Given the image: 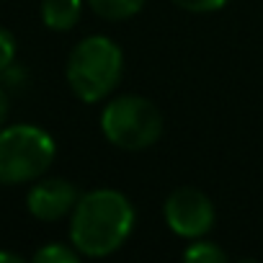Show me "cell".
Segmentation results:
<instances>
[{
	"mask_svg": "<svg viewBox=\"0 0 263 263\" xmlns=\"http://www.w3.org/2000/svg\"><path fill=\"white\" fill-rule=\"evenodd\" d=\"M135 230V206L116 189H96L78 199L70 214V242L80 255L106 258Z\"/></svg>",
	"mask_w": 263,
	"mask_h": 263,
	"instance_id": "obj_1",
	"label": "cell"
},
{
	"mask_svg": "<svg viewBox=\"0 0 263 263\" xmlns=\"http://www.w3.org/2000/svg\"><path fill=\"white\" fill-rule=\"evenodd\" d=\"M65 72L70 90L83 103H98L116 90L124 72V52L108 36H85L72 47Z\"/></svg>",
	"mask_w": 263,
	"mask_h": 263,
	"instance_id": "obj_2",
	"label": "cell"
},
{
	"mask_svg": "<svg viewBox=\"0 0 263 263\" xmlns=\"http://www.w3.org/2000/svg\"><path fill=\"white\" fill-rule=\"evenodd\" d=\"M163 114L160 108L142 96L124 93L106 101L101 111V132L103 137L119 150H147L163 135Z\"/></svg>",
	"mask_w": 263,
	"mask_h": 263,
	"instance_id": "obj_3",
	"label": "cell"
},
{
	"mask_svg": "<svg viewBox=\"0 0 263 263\" xmlns=\"http://www.w3.org/2000/svg\"><path fill=\"white\" fill-rule=\"evenodd\" d=\"M57 155L49 132L34 124L0 129V183L18 186L42 178Z\"/></svg>",
	"mask_w": 263,
	"mask_h": 263,
	"instance_id": "obj_4",
	"label": "cell"
},
{
	"mask_svg": "<svg viewBox=\"0 0 263 263\" xmlns=\"http://www.w3.org/2000/svg\"><path fill=\"white\" fill-rule=\"evenodd\" d=\"M163 217L171 232H176L183 240L204 237L214 227V206L212 199L191 186H181L171 191V196L163 204Z\"/></svg>",
	"mask_w": 263,
	"mask_h": 263,
	"instance_id": "obj_5",
	"label": "cell"
},
{
	"mask_svg": "<svg viewBox=\"0 0 263 263\" xmlns=\"http://www.w3.org/2000/svg\"><path fill=\"white\" fill-rule=\"evenodd\" d=\"M80 194L78 189L65 178H42L29 189L26 206L29 214L39 222H57L67 214H72Z\"/></svg>",
	"mask_w": 263,
	"mask_h": 263,
	"instance_id": "obj_6",
	"label": "cell"
},
{
	"mask_svg": "<svg viewBox=\"0 0 263 263\" xmlns=\"http://www.w3.org/2000/svg\"><path fill=\"white\" fill-rule=\"evenodd\" d=\"M83 13V0H42V21L52 31H70Z\"/></svg>",
	"mask_w": 263,
	"mask_h": 263,
	"instance_id": "obj_7",
	"label": "cell"
},
{
	"mask_svg": "<svg viewBox=\"0 0 263 263\" xmlns=\"http://www.w3.org/2000/svg\"><path fill=\"white\" fill-rule=\"evenodd\" d=\"M96 16L106 21H126L137 16L145 6V0H88Z\"/></svg>",
	"mask_w": 263,
	"mask_h": 263,
	"instance_id": "obj_8",
	"label": "cell"
},
{
	"mask_svg": "<svg viewBox=\"0 0 263 263\" xmlns=\"http://www.w3.org/2000/svg\"><path fill=\"white\" fill-rule=\"evenodd\" d=\"M183 260H189V263H224L227 260V253L217 242L204 240V237H196L183 250Z\"/></svg>",
	"mask_w": 263,
	"mask_h": 263,
	"instance_id": "obj_9",
	"label": "cell"
},
{
	"mask_svg": "<svg viewBox=\"0 0 263 263\" xmlns=\"http://www.w3.org/2000/svg\"><path fill=\"white\" fill-rule=\"evenodd\" d=\"M80 258L78 248L72 245H65V242H49L44 248H39L34 253V260L36 263H75Z\"/></svg>",
	"mask_w": 263,
	"mask_h": 263,
	"instance_id": "obj_10",
	"label": "cell"
},
{
	"mask_svg": "<svg viewBox=\"0 0 263 263\" xmlns=\"http://www.w3.org/2000/svg\"><path fill=\"white\" fill-rule=\"evenodd\" d=\"M173 3L189 13H214L227 6V0H173Z\"/></svg>",
	"mask_w": 263,
	"mask_h": 263,
	"instance_id": "obj_11",
	"label": "cell"
},
{
	"mask_svg": "<svg viewBox=\"0 0 263 263\" xmlns=\"http://www.w3.org/2000/svg\"><path fill=\"white\" fill-rule=\"evenodd\" d=\"M13 57H16V39L11 31L0 29V75L13 65Z\"/></svg>",
	"mask_w": 263,
	"mask_h": 263,
	"instance_id": "obj_12",
	"label": "cell"
},
{
	"mask_svg": "<svg viewBox=\"0 0 263 263\" xmlns=\"http://www.w3.org/2000/svg\"><path fill=\"white\" fill-rule=\"evenodd\" d=\"M6 116H8V96H6L3 85H0V126H3Z\"/></svg>",
	"mask_w": 263,
	"mask_h": 263,
	"instance_id": "obj_13",
	"label": "cell"
},
{
	"mask_svg": "<svg viewBox=\"0 0 263 263\" xmlns=\"http://www.w3.org/2000/svg\"><path fill=\"white\" fill-rule=\"evenodd\" d=\"M0 260H3V263H21L24 258H21V255H16V253H6V250H0Z\"/></svg>",
	"mask_w": 263,
	"mask_h": 263,
	"instance_id": "obj_14",
	"label": "cell"
}]
</instances>
